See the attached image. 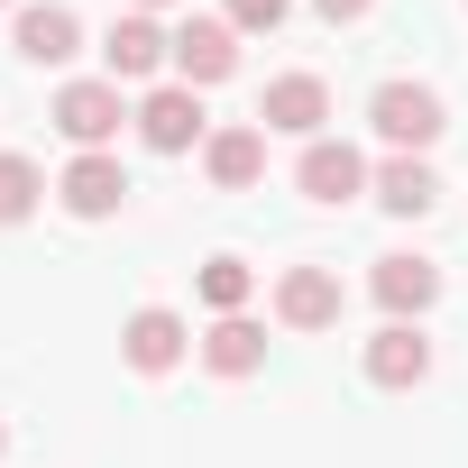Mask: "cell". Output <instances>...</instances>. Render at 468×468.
<instances>
[{"mask_svg":"<svg viewBox=\"0 0 468 468\" xmlns=\"http://www.w3.org/2000/svg\"><path fill=\"white\" fill-rule=\"evenodd\" d=\"M138 147H156V156H184V147H202L211 138V120H202V92H184V83H156L147 101H138Z\"/></svg>","mask_w":468,"mask_h":468,"instance_id":"5","label":"cell"},{"mask_svg":"<svg viewBox=\"0 0 468 468\" xmlns=\"http://www.w3.org/2000/svg\"><path fill=\"white\" fill-rule=\"evenodd\" d=\"M165 65H175V28H156L147 10H120L111 37H101V74H111V83H147V74H165Z\"/></svg>","mask_w":468,"mask_h":468,"instance_id":"3","label":"cell"},{"mask_svg":"<svg viewBox=\"0 0 468 468\" xmlns=\"http://www.w3.org/2000/svg\"><path fill=\"white\" fill-rule=\"evenodd\" d=\"M0 459H10V422H0Z\"/></svg>","mask_w":468,"mask_h":468,"instance_id":"22","label":"cell"},{"mask_svg":"<svg viewBox=\"0 0 468 468\" xmlns=\"http://www.w3.org/2000/svg\"><path fill=\"white\" fill-rule=\"evenodd\" d=\"M193 294H202V313H211V322H220V313H249L258 267H249V258H211V267L193 276Z\"/></svg>","mask_w":468,"mask_h":468,"instance_id":"18","label":"cell"},{"mask_svg":"<svg viewBox=\"0 0 468 468\" xmlns=\"http://www.w3.org/2000/svg\"><path fill=\"white\" fill-rule=\"evenodd\" d=\"M202 175H211L220 193H249V184L267 175V129H258V120H239V129H211V138H202Z\"/></svg>","mask_w":468,"mask_h":468,"instance_id":"14","label":"cell"},{"mask_svg":"<svg viewBox=\"0 0 468 468\" xmlns=\"http://www.w3.org/2000/svg\"><path fill=\"white\" fill-rule=\"evenodd\" d=\"M10 47H19L28 65H74V56H83V19L65 10V0H19Z\"/></svg>","mask_w":468,"mask_h":468,"instance_id":"13","label":"cell"},{"mask_svg":"<svg viewBox=\"0 0 468 468\" xmlns=\"http://www.w3.org/2000/svg\"><path fill=\"white\" fill-rule=\"evenodd\" d=\"M129 10H147V19H156V10H165V0H129Z\"/></svg>","mask_w":468,"mask_h":468,"instance_id":"21","label":"cell"},{"mask_svg":"<svg viewBox=\"0 0 468 468\" xmlns=\"http://www.w3.org/2000/svg\"><path fill=\"white\" fill-rule=\"evenodd\" d=\"M56 202L74 211V220H111L120 202H129V165L101 147V156H74L65 175H56Z\"/></svg>","mask_w":468,"mask_h":468,"instance_id":"11","label":"cell"},{"mask_svg":"<svg viewBox=\"0 0 468 468\" xmlns=\"http://www.w3.org/2000/svg\"><path fill=\"white\" fill-rule=\"evenodd\" d=\"M367 193H377V211H395V220H422V211L441 202V175H431L422 156H386Z\"/></svg>","mask_w":468,"mask_h":468,"instance_id":"16","label":"cell"},{"mask_svg":"<svg viewBox=\"0 0 468 468\" xmlns=\"http://www.w3.org/2000/svg\"><path fill=\"white\" fill-rule=\"evenodd\" d=\"M367 386H386V395H413V386H431V340H422V322H386L377 340H367Z\"/></svg>","mask_w":468,"mask_h":468,"instance_id":"10","label":"cell"},{"mask_svg":"<svg viewBox=\"0 0 468 468\" xmlns=\"http://www.w3.org/2000/svg\"><path fill=\"white\" fill-rule=\"evenodd\" d=\"M184 349H202V340H193V322H184V313H165V303H138V313L120 322V358H129L138 377L184 367Z\"/></svg>","mask_w":468,"mask_h":468,"instance_id":"7","label":"cell"},{"mask_svg":"<svg viewBox=\"0 0 468 468\" xmlns=\"http://www.w3.org/2000/svg\"><path fill=\"white\" fill-rule=\"evenodd\" d=\"M0 10H10V0H0Z\"/></svg>","mask_w":468,"mask_h":468,"instance_id":"23","label":"cell"},{"mask_svg":"<svg viewBox=\"0 0 468 468\" xmlns=\"http://www.w3.org/2000/svg\"><path fill=\"white\" fill-rule=\"evenodd\" d=\"M313 10H322L331 28H349V19H367V10H377V0H313Z\"/></svg>","mask_w":468,"mask_h":468,"instance_id":"20","label":"cell"},{"mask_svg":"<svg viewBox=\"0 0 468 468\" xmlns=\"http://www.w3.org/2000/svg\"><path fill=\"white\" fill-rule=\"evenodd\" d=\"M37 202H47V165L19 156V147H0V229H19Z\"/></svg>","mask_w":468,"mask_h":468,"instance_id":"17","label":"cell"},{"mask_svg":"<svg viewBox=\"0 0 468 468\" xmlns=\"http://www.w3.org/2000/svg\"><path fill=\"white\" fill-rule=\"evenodd\" d=\"M47 120L74 138V156H101V147L120 138V120H138V111L120 101V83H111V74H83V83H65V92H56V111H47Z\"/></svg>","mask_w":468,"mask_h":468,"instance_id":"2","label":"cell"},{"mask_svg":"<svg viewBox=\"0 0 468 468\" xmlns=\"http://www.w3.org/2000/svg\"><path fill=\"white\" fill-rule=\"evenodd\" d=\"M229 74H239V28H229V19H184L175 28V83L184 92H211Z\"/></svg>","mask_w":468,"mask_h":468,"instance_id":"8","label":"cell"},{"mask_svg":"<svg viewBox=\"0 0 468 468\" xmlns=\"http://www.w3.org/2000/svg\"><path fill=\"white\" fill-rule=\"evenodd\" d=\"M294 184H303V202H331V211H340V202H358V193L377 184V165H367L349 138H313V147L294 156Z\"/></svg>","mask_w":468,"mask_h":468,"instance_id":"6","label":"cell"},{"mask_svg":"<svg viewBox=\"0 0 468 468\" xmlns=\"http://www.w3.org/2000/svg\"><path fill=\"white\" fill-rule=\"evenodd\" d=\"M367 120H377V138L395 147V156H422V147H441V129H450V111H441V92L431 83H377V101H367Z\"/></svg>","mask_w":468,"mask_h":468,"instance_id":"1","label":"cell"},{"mask_svg":"<svg viewBox=\"0 0 468 468\" xmlns=\"http://www.w3.org/2000/svg\"><path fill=\"white\" fill-rule=\"evenodd\" d=\"M202 367H211V377H258V367H267V322L220 313V322L202 331Z\"/></svg>","mask_w":468,"mask_h":468,"instance_id":"15","label":"cell"},{"mask_svg":"<svg viewBox=\"0 0 468 468\" xmlns=\"http://www.w3.org/2000/svg\"><path fill=\"white\" fill-rule=\"evenodd\" d=\"M340 313H349V294H340L331 267H285L276 276V322L285 331H340Z\"/></svg>","mask_w":468,"mask_h":468,"instance_id":"9","label":"cell"},{"mask_svg":"<svg viewBox=\"0 0 468 468\" xmlns=\"http://www.w3.org/2000/svg\"><path fill=\"white\" fill-rule=\"evenodd\" d=\"M322 120H331V83L322 74H276L267 92H258V129L267 138H322Z\"/></svg>","mask_w":468,"mask_h":468,"instance_id":"4","label":"cell"},{"mask_svg":"<svg viewBox=\"0 0 468 468\" xmlns=\"http://www.w3.org/2000/svg\"><path fill=\"white\" fill-rule=\"evenodd\" d=\"M367 294L386 303V322H422V313L441 303V267H431V258H413V249H395V258H377Z\"/></svg>","mask_w":468,"mask_h":468,"instance_id":"12","label":"cell"},{"mask_svg":"<svg viewBox=\"0 0 468 468\" xmlns=\"http://www.w3.org/2000/svg\"><path fill=\"white\" fill-rule=\"evenodd\" d=\"M220 19L239 28V37H276V28L294 19V0H220Z\"/></svg>","mask_w":468,"mask_h":468,"instance_id":"19","label":"cell"}]
</instances>
